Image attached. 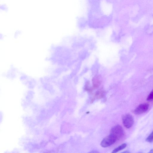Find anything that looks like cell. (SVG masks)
I'll return each instance as SVG.
<instances>
[{
  "label": "cell",
  "instance_id": "cell-1",
  "mask_svg": "<svg viewBox=\"0 0 153 153\" xmlns=\"http://www.w3.org/2000/svg\"><path fill=\"white\" fill-rule=\"evenodd\" d=\"M110 134L115 137L117 140L122 138L124 135V132L122 126L117 125L113 127L111 129Z\"/></svg>",
  "mask_w": 153,
  "mask_h": 153
},
{
  "label": "cell",
  "instance_id": "cell-2",
  "mask_svg": "<svg viewBox=\"0 0 153 153\" xmlns=\"http://www.w3.org/2000/svg\"><path fill=\"white\" fill-rule=\"evenodd\" d=\"M123 123L126 128H131L134 123V119L132 115L129 114L123 115L122 117Z\"/></svg>",
  "mask_w": 153,
  "mask_h": 153
},
{
  "label": "cell",
  "instance_id": "cell-3",
  "mask_svg": "<svg viewBox=\"0 0 153 153\" xmlns=\"http://www.w3.org/2000/svg\"><path fill=\"white\" fill-rule=\"evenodd\" d=\"M117 140L115 137L110 134L103 139L101 142V145L103 147H107L113 144Z\"/></svg>",
  "mask_w": 153,
  "mask_h": 153
},
{
  "label": "cell",
  "instance_id": "cell-4",
  "mask_svg": "<svg viewBox=\"0 0 153 153\" xmlns=\"http://www.w3.org/2000/svg\"><path fill=\"white\" fill-rule=\"evenodd\" d=\"M149 106V104L147 103L141 104L134 109V113L136 114H143L147 111Z\"/></svg>",
  "mask_w": 153,
  "mask_h": 153
},
{
  "label": "cell",
  "instance_id": "cell-5",
  "mask_svg": "<svg viewBox=\"0 0 153 153\" xmlns=\"http://www.w3.org/2000/svg\"><path fill=\"white\" fill-rule=\"evenodd\" d=\"M105 94V92L103 90L100 89L97 91L95 93L94 97L91 100V102H92L95 99H100L103 98Z\"/></svg>",
  "mask_w": 153,
  "mask_h": 153
},
{
  "label": "cell",
  "instance_id": "cell-6",
  "mask_svg": "<svg viewBox=\"0 0 153 153\" xmlns=\"http://www.w3.org/2000/svg\"><path fill=\"white\" fill-rule=\"evenodd\" d=\"M93 88L95 89L98 88L101 83L100 78L99 76H97L94 77L92 79Z\"/></svg>",
  "mask_w": 153,
  "mask_h": 153
},
{
  "label": "cell",
  "instance_id": "cell-7",
  "mask_svg": "<svg viewBox=\"0 0 153 153\" xmlns=\"http://www.w3.org/2000/svg\"><path fill=\"white\" fill-rule=\"evenodd\" d=\"M126 144L124 143L113 150L112 152L113 153L117 152L124 149L126 147Z\"/></svg>",
  "mask_w": 153,
  "mask_h": 153
},
{
  "label": "cell",
  "instance_id": "cell-8",
  "mask_svg": "<svg viewBox=\"0 0 153 153\" xmlns=\"http://www.w3.org/2000/svg\"><path fill=\"white\" fill-rule=\"evenodd\" d=\"M85 89L86 91L89 92H91L94 89L92 87L90 86L89 82H87L85 85Z\"/></svg>",
  "mask_w": 153,
  "mask_h": 153
},
{
  "label": "cell",
  "instance_id": "cell-9",
  "mask_svg": "<svg viewBox=\"0 0 153 153\" xmlns=\"http://www.w3.org/2000/svg\"><path fill=\"white\" fill-rule=\"evenodd\" d=\"M146 140L149 142H152L153 140V131L146 138Z\"/></svg>",
  "mask_w": 153,
  "mask_h": 153
},
{
  "label": "cell",
  "instance_id": "cell-10",
  "mask_svg": "<svg viewBox=\"0 0 153 153\" xmlns=\"http://www.w3.org/2000/svg\"><path fill=\"white\" fill-rule=\"evenodd\" d=\"M147 100L148 101H151L153 100V89L148 96Z\"/></svg>",
  "mask_w": 153,
  "mask_h": 153
}]
</instances>
